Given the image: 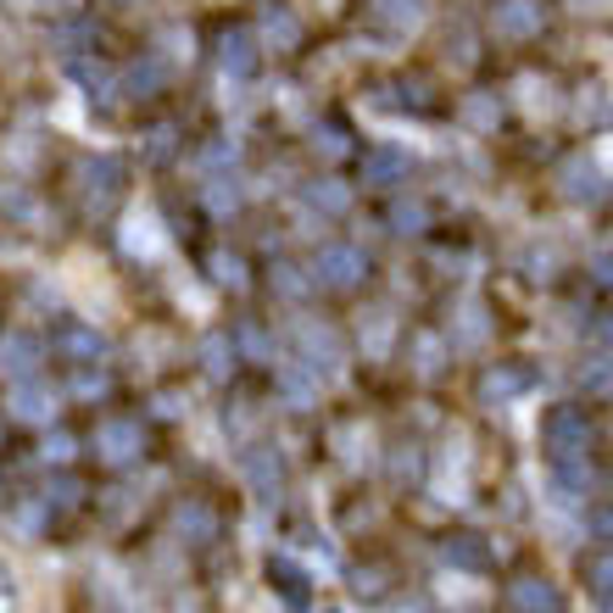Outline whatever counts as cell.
I'll return each instance as SVG.
<instances>
[{
    "label": "cell",
    "mask_w": 613,
    "mask_h": 613,
    "mask_svg": "<svg viewBox=\"0 0 613 613\" xmlns=\"http://www.w3.org/2000/svg\"><path fill=\"white\" fill-rule=\"evenodd\" d=\"M313 280L329 291H358L369 280V256L358 245H318L313 256Z\"/></svg>",
    "instance_id": "obj_1"
},
{
    "label": "cell",
    "mask_w": 613,
    "mask_h": 613,
    "mask_svg": "<svg viewBox=\"0 0 613 613\" xmlns=\"http://www.w3.org/2000/svg\"><path fill=\"white\" fill-rule=\"evenodd\" d=\"M296 352H302V363L313 369V374H340V363H346V346H340V335L329 329V324H318V318H302L296 324Z\"/></svg>",
    "instance_id": "obj_2"
},
{
    "label": "cell",
    "mask_w": 613,
    "mask_h": 613,
    "mask_svg": "<svg viewBox=\"0 0 613 613\" xmlns=\"http://www.w3.org/2000/svg\"><path fill=\"white\" fill-rule=\"evenodd\" d=\"M541 435H547V452H552V458H580L585 441H591V424H585V413L558 407V413L541 424Z\"/></svg>",
    "instance_id": "obj_3"
},
{
    "label": "cell",
    "mask_w": 613,
    "mask_h": 613,
    "mask_svg": "<svg viewBox=\"0 0 613 613\" xmlns=\"http://www.w3.org/2000/svg\"><path fill=\"white\" fill-rule=\"evenodd\" d=\"M118 179H123V167L112 162V156H90V162H78V196H84V207H107L112 196H118Z\"/></svg>",
    "instance_id": "obj_4"
},
{
    "label": "cell",
    "mask_w": 613,
    "mask_h": 613,
    "mask_svg": "<svg viewBox=\"0 0 613 613\" xmlns=\"http://www.w3.org/2000/svg\"><path fill=\"white\" fill-rule=\"evenodd\" d=\"M558 185H563V196H569V201H585V207H596V201L607 196V173L596 167V156H591V162H585V156H574V162H563Z\"/></svg>",
    "instance_id": "obj_5"
},
{
    "label": "cell",
    "mask_w": 613,
    "mask_h": 613,
    "mask_svg": "<svg viewBox=\"0 0 613 613\" xmlns=\"http://www.w3.org/2000/svg\"><path fill=\"white\" fill-rule=\"evenodd\" d=\"M96 452H101V463H112V469L134 463V458H140V424H129V418H107V424L96 429Z\"/></svg>",
    "instance_id": "obj_6"
},
{
    "label": "cell",
    "mask_w": 613,
    "mask_h": 613,
    "mask_svg": "<svg viewBox=\"0 0 613 613\" xmlns=\"http://www.w3.org/2000/svg\"><path fill=\"white\" fill-rule=\"evenodd\" d=\"M491 23L507 40H530V34H541L547 12H541V0H496V18Z\"/></svg>",
    "instance_id": "obj_7"
},
{
    "label": "cell",
    "mask_w": 613,
    "mask_h": 613,
    "mask_svg": "<svg viewBox=\"0 0 613 613\" xmlns=\"http://www.w3.org/2000/svg\"><path fill=\"white\" fill-rule=\"evenodd\" d=\"M118 240H123V251H129V256H156V251L167 245V234H162V223H156V212H151V207L129 212V218H123V229H118Z\"/></svg>",
    "instance_id": "obj_8"
},
{
    "label": "cell",
    "mask_w": 613,
    "mask_h": 613,
    "mask_svg": "<svg viewBox=\"0 0 613 613\" xmlns=\"http://www.w3.org/2000/svg\"><path fill=\"white\" fill-rule=\"evenodd\" d=\"M51 346L62 358H73V363H96V358H107V340L90 329V324H62L56 335H51Z\"/></svg>",
    "instance_id": "obj_9"
},
{
    "label": "cell",
    "mask_w": 613,
    "mask_h": 613,
    "mask_svg": "<svg viewBox=\"0 0 613 613\" xmlns=\"http://www.w3.org/2000/svg\"><path fill=\"white\" fill-rule=\"evenodd\" d=\"M485 335H491L485 302H480V296H463L458 313H452V346H485Z\"/></svg>",
    "instance_id": "obj_10"
},
{
    "label": "cell",
    "mask_w": 613,
    "mask_h": 613,
    "mask_svg": "<svg viewBox=\"0 0 613 613\" xmlns=\"http://www.w3.org/2000/svg\"><path fill=\"white\" fill-rule=\"evenodd\" d=\"M12 418H23V424H51V413H56V396L40 385V380H18V391H12Z\"/></svg>",
    "instance_id": "obj_11"
},
{
    "label": "cell",
    "mask_w": 613,
    "mask_h": 613,
    "mask_svg": "<svg viewBox=\"0 0 613 613\" xmlns=\"http://www.w3.org/2000/svg\"><path fill=\"white\" fill-rule=\"evenodd\" d=\"M240 469H245V480H251V491H256V496H280L285 469H280V458H274L269 447H251V452L240 458Z\"/></svg>",
    "instance_id": "obj_12"
},
{
    "label": "cell",
    "mask_w": 613,
    "mask_h": 613,
    "mask_svg": "<svg viewBox=\"0 0 613 613\" xmlns=\"http://www.w3.org/2000/svg\"><path fill=\"white\" fill-rule=\"evenodd\" d=\"M34 369H40V340L34 335H7V340H0V374L29 380Z\"/></svg>",
    "instance_id": "obj_13"
},
{
    "label": "cell",
    "mask_w": 613,
    "mask_h": 613,
    "mask_svg": "<svg viewBox=\"0 0 613 613\" xmlns=\"http://www.w3.org/2000/svg\"><path fill=\"white\" fill-rule=\"evenodd\" d=\"M358 340H363V352L369 358H391V340H396V318L385 307H369L363 324H358Z\"/></svg>",
    "instance_id": "obj_14"
},
{
    "label": "cell",
    "mask_w": 613,
    "mask_h": 613,
    "mask_svg": "<svg viewBox=\"0 0 613 613\" xmlns=\"http://www.w3.org/2000/svg\"><path fill=\"white\" fill-rule=\"evenodd\" d=\"M302 207H307V212H318V218H340L346 207H352V190H346L340 179H318V185H307V190H302Z\"/></svg>",
    "instance_id": "obj_15"
},
{
    "label": "cell",
    "mask_w": 613,
    "mask_h": 613,
    "mask_svg": "<svg viewBox=\"0 0 613 613\" xmlns=\"http://www.w3.org/2000/svg\"><path fill=\"white\" fill-rule=\"evenodd\" d=\"M513 602H518L524 613H558V607H563V602H558V585H552V580H541V574L513 580Z\"/></svg>",
    "instance_id": "obj_16"
},
{
    "label": "cell",
    "mask_w": 613,
    "mask_h": 613,
    "mask_svg": "<svg viewBox=\"0 0 613 613\" xmlns=\"http://www.w3.org/2000/svg\"><path fill=\"white\" fill-rule=\"evenodd\" d=\"M262 40H269L274 51H296L302 45V18L291 7H269L262 12Z\"/></svg>",
    "instance_id": "obj_17"
},
{
    "label": "cell",
    "mask_w": 613,
    "mask_h": 613,
    "mask_svg": "<svg viewBox=\"0 0 613 613\" xmlns=\"http://www.w3.org/2000/svg\"><path fill=\"white\" fill-rule=\"evenodd\" d=\"M218 62H223V78H251V67H256L251 34H245V29H229L223 45H218Z\"/></svg>",
    "instance_id": "obj_18"
},
{
    "label": "cell",
    "mask_w": 613,
    "mask_h": 613,
    "mask_svg": "<svg viewBox=\"0 0 613 613\" xmlns=\"http://www.w3.org/2000/svg\"><path fill=\"white\" fill-rule=\"evenodd\" d=\"M530 391V374H518V369H491L485 380H480V402L485 407H502V402H513V396H524Z\"/></svg>",
    "instance_id": "obj_19"
},
{
    "label": "cell",
    "mask_w": 613,
    "mask_h": 613,
    "mask_svg": "<svg viewBox=\"0 0 613 613\" xmlns=\"http://www.w3.org/2000/svg\"><path fill=\"white\" fill-rule=\"evenodd\" d=\"M280 391H285L291 407H318V374L307 363H285L280 369Z\"/></svg>",
    "instance_id": "obj_20"
},
{
    "label": "cell",
    "mask_w": 613,
    "mask_h": 613,
    "mask_svg": "<svg viewBox=\"0 0 613 613\" xmlns=\"http://www.w3.org/2000/svg\"><path fill=\"white\" fill-rule=\"evenodd\" d=\"M402 173H407V156L391 151V145H380V151L363 156V185H396Z\"/></svg>",
    "instance_id": "obj_21"
},
{
    "label": "cell",
    "mask_w": 613,
    "mask_h": 613,
    "mask_svg": "<svg viewBox=\"0 0 613 613\" xmlns=\"http://www.w3.org/2000/svg\"><path fill=\"white\" fill-rule=\"evenodd\" d=\"M447 363V340L441 335H413V374L418 380H435Z\"/></svg>",
    "instance_id": "obj_22"
},
{
    "label": "cell",
    "mask_w": 613,
    "mask_h": 613,
    "mask_svg": "<svg viewBox=\"0 0 613 613\" xmlns=\"http://www.w3.org/2000/svg\"><path fill=\"white\" fill-rule=\"evenodd\" d=\"M374 12L380 23H391L396 34H413L424 23V0H374Z\"/></svg>",
    "instance_id": "obj_23"
},
{
    "label": "cell",
    "mask_w": 613,
    "mask_h": 613,
    "mask_svg": "<svg viewBox=\"0 0 613 613\" xmlns=\"http://www.w3.org/2000/svg\"><path fill=\"white\" fill-rule=\"evenodd\" d=\"M201 369H207V380H229L234 374V346H229V335H207L201 340Z\"/></svg>",
    "instance_id": "obj_24"
},
{
    "label": "cell",
    "mask_w": 613,
    "mask_h": 613,
    "mask_svg": "<svg viewBox=\"0 0 613 613\" xmlns=\"http://www.w3.org/2000/svg\"><path fill=\"white\" fill-rule=\"evenodd\" d=\"M518 96H524V112H536V118H552L558 112V90H552V84L547 78H518Z\"/></svg>",
    "instance_id": "obj_25"
},
{
    "label": "cell",
    "mask_w": 613,
    "mask_h": 613,
    "mask_svg": "<svg viewBox=\"0 0 613 613\" xmlns=\"http://www.w3.org/2000/svg\"><path fill=\"white\" fill-rule=\"evenodd\" d=\"M179 536H185V541H212V536H218V518H212V507H201V502L179 507Z\"/></svg>",
    "instance_id": "obj_26"
},
{
    "label": "cell",
    "mask_w": 613,
    "mask_h": 613,
    "mask_svg": "<svg viewBox=\"0 0 613 613\" xmlns=\"http://www.w3.org/2000/svg\"><path fill=\"white\" fill-rule=\"evenodd\" d=\"M463 123H469V129H480V134H485V129H496V123H502V101H496L491 90L469 96V101H463Z\"/></svg>",
    "instance_id": "obj_27"
},
{
    "label": "cell",
    "mask_w": 613,
    "mask_h": 613,
    "mask_svg": "<svg viewBox=\"0 0 613 613\" xmlns=\"http://www.w3.org/2000/svg\"><path fill=\"white\" fill-rule=\"evenodd\" d=\"M207 212H212V218L240 212V185H234V179H212V185H207Z\"/></svg>",
    "instance_id": "obj_28"
},
{
    "label": "cell",
    "mask_w": 613,
    "mask_h": 613,
    "mask_svg": "<svg viewBox=\"0 0 613 613\" xmlns=\"http://www.w3.org/2000/svg\"><path fill=\"white\" fill-rule=\"evenodd\" d=\"M391 223H396V234H424L429 229V207L424 201H396L391 207Z\"/></svg>",
    "instance_id": "obj_29"
},
{
    "label": "cell",
    "mask_w": 613,
    "mask_h": 613,
    "mask_svg": "<svg viewBox=\"0 0 613 613\" xmlns=\"http://www.w3.org/2000/svg\"><path fill=\"white\" fill-rule=\"evenodd\" d=\"M162 73H167V67L145 56V62H134V67L123 73V84H129V90H134V96H151V90H156V84H162Z\"/></svg>",
    "instance_id": "obj_30"
},
{
    "label": "cell",
    "mask_w": 613,
    "mask_h": 613,
    "mask_svg": "<svg viewBox=\"0 0 613 613\" xmlns=\"http://www.w3.org/2000/svg\"><path fill=\"white\" fill-rule=\"evenodd\" d=\"M78 84L84 90H96V101H118V84L107 67H90V62H78Z\"/></svg>",
    "instance_id": "obj_31"
},
{
    "label": "cell",
    "mask_w": 613,
    "mask_h": 613,
    "mask_svg": "<svg viewBox=\"0 0 613 613\" xmlns=\"http://www.w3.org/2000/svg\"><path fill=\"white\" fill-rule=\"evenodd\" d=\"M447 563H458V569H485V547H480L474 536H458V541H447Z\"/></svg>",
    "instance_id": "obj_32"
},
{
    "label": "cell",
    "mask_w": 613,
    "mask_h": 613,
    "mask_svg": "<svg viewBox=\"0 0 613 613\" xmlns=\"http://www.w3.org/2000/svg\"><path fill=\"white\" fill-rule=\"evenodd\" d=\"M212 280L229 285V291H245V262L229 256V251H218V256H212Z\"/></svg>",
    "instance_id": "obj_33"
},
{
    "label": "cell",
    "mask_w": 613,
    "mask_h": 613,
    "mask_svg": "<svg viewBox=\"0 0 613 613\" xmlns=\"http://www.w3.org/2000/svg\"><path fill=\"white\" fill-rule=\"evenodd\" d=\"M580 385H585V391H613V352L591 358V363L580 369Z\"/></svg>",
    "instance_id": "obj_34"
},
{
    "label": "cell",
    "mask_w": 613,
    "mask_h": 613,
    "mask_svg": "<svg viewBox=\"0 0 613 613\" xmlns=\"http://www.w3.org/2000/svg\"><path fill=\"white\" fill-rule=\"evenodd\" d=\"M307 285H313V280H307L302 269H291V262H280V269H274V291H280V296L302 302V296H307Z\"/></svg>",
    "instance_id": "obj_35"
},
{
    "label": "cell",
    "mask_w": 613,
    "mask_h": 613,
    "mask_svg": "<svg viewBox=\"0 0 613 613\" xmlns=\"http://www.w3.org/2000/svg\"><path fill=\"white\" fill-rule=\"evenodd\" d=\"M190 45H196L190 29H162V56L167 62H190Z\"/></svg>",
    "instance_id": "obj_36"
},
{
    "label": "cell",
    "mask_w": 613,
    "mask_h": 613,
    "mask_svg": "<svg viewBox=\"0 0 613 613\" xmlns=\"http://www.w3.org/2000/svg\"><path fill=\"white\" fill-rule=\"evenodd\" d=\"M574 112H580V123H602V118H613V101H607L602 90H585Z\"/></svg>",
    "instance_id": "obj_37"
},
{
    "label": "cell",
    "mask_w": 613,
    "mask_h": 613,
    "mask_svg": "<svg viewBox=\"0 0 613 613\" xmlns=\"http://www.w3.org/2000/svg\"><path fill=\"white\" fill-rule=\"evenodd\" d=\"M73 452H78L73 435H62V429H56V435H45V463H67Z\"/></svg>",
    "instance_id": "obj_38"
},
{
    "label": "cell",
    "mask_w": 613,
    "mask_h": 613,
    "mask_svg": "<svg viewBox=\"0 0 613 613\" xmlns=\"http://www.w3.org/2000/svg\"><path fill=\"white\" fill-rule=\"evenodd\" d=\"M240 346H245V358H251V363L269 358V335H262L256 324H245V329H240Z\"/></svg>",
    "instance_id": "obj_39"
},
{
    "label": "cell",
    "mask_w": 613,
    "mask_h": 613,
    "mask_svg": "<svg viewBox=\"0 0 613 613\" xmlns=\"http://www.w3.org/2000/svg\"><path fill=\"white\" fill-rule=\"evenodd\" d=\"M591 585H596L602 596H613V547H607V552L591 563Z\"/></svg>",
    "instance_id": "obj_40"
},
{
    "label": "cell",
    "mask_w": 613,
    "mask_h": 613,
    "mask_svg": "<svg viewBox=\"0 0 613 613\" xmlns=\"http://www.w3.org/2000/svg\"><path fill=\"white\" fill-rule=\"evenodd\" d=\"M313 151H324V156H346V134H340V129H324V134H313Z\"/></svg>",
    "instance_id": "obj_41"
},
{
    "label": "cell",
    "mask_w": 613,
    "mask_h": 613,
    "mask_svg": "<svg viewBox=\"0 0 613 613\" xmlns=\"http://www.w3.org/2000/svg\"><path fill=\"white\" fill-rule=\"evenodd\" d=\"M591 530H596L602 541H613V502H596V507H591Z\"/></svg>",
    "instance_id": "obj_42"
},
{
    "label": "cell",
    "mask_w": 613,
    "mask_h": 613,
    "mask_svg": "<svg viewBox=\"0 0 613 613\" xmlns=\"http://www.w3.org/2000/svg\"><path fill=\"white\" fill-rule=\"evenodd\" d=\"M73 391H78V396H107V374H90V369H84V374L73 380Z\"/></svg>",
    "instance_id": "obj_43"
},
{
    "label": "cell",
    "mask_w": 613,
    "mask_h": 613,
    "mask_svg": "<svg viewBox=\"0 0 613 613\" xmlns=\"http://www.w3.org/2000/svg\"><path fill=\"white\" fill-rule=\"evenodd\" d=\"M391 474H396V480H413V474H418V452H413V447H402V452L391 458Z\"/></svg>",
    "instance_id": "obj_44"
},
{
    "label": "cell",
    "mask_w": 613,
    "mask_h": 613,
    "mask_svg": "<svg viewBox=\"0 0 613 613\" xmlns=\"http://www.w3.org/2000/svg\"><path fill=\"white\" fill-rule=\"evenodd\" d=\"M51 502H56V507H73V502H78V485H73V480H56V485L45 491V507H51Z\"/></svg>",
    "instance_id": "obj_45"
},
{
    "label": "cell",
    "mask_w": 613,
    "mask_h": 613,
    "mask_svg": "<svg viewBox=\"0 0 613 613\" xmlns=\"http://www.w3.org/2000/svg\"><path fill=\"white\" fill-rule=\"evenodd\" d=\"M591 274H596L602 285H613V245H596V256H591Z\"/></svg>",
    "instance_id": "obj_46"
},
{
    "label": "cell",
    "mask_w": 613,
    "mask_h": 613,
    "mask_svg": "<svg viewBox=\"0 0 613 613\" xmlns=\"http://www.w3.org/2000/svg\"><path fill=\"white\" fill-rule=\"evenodd\" d=\"M530 269H536V280H552V269H558V256H552V251H536V256H530Z\"/></svg>",
    "instance_id": "obj_47"
},
{
    "label": "cell",
    "mask_w": 613,
    "mask_h": 613,
    "mask_svg": "<svg viewBox=\"0 0 613 613\" xmlns=\"http://www.w3.org/2000/svg\"><path fill=\"white\" fill-rule=\"evenodd\" d=\"M167 151H173V129H151V156L162 162Z\"/></svg>",
    "instance_id": "obj_48"
},
{
    "label": "cell",
    "mask_w": 613,
    "mask_h": 613,
    "mask_svg": "<svg viewBox=\"0 0 613 613\" xmlns=\"http://www.w3.org/2000/svg\"><path fill=\"white\" fill-rule=\"evenodd\" d=\"M234 156H240V151H234V140H229V145H212L201 162H207V167H223V162H234Z\"/></svg>",
    "instance_id": "obj_49"
},
{
    "label": "cell",
    "mask_w": 613,
    "mask_h": 613,
    "mask_svg": "<svg viewBox=\"0 0 613 613\" xmlns=\"http://www.w3.org/2000/svg\"><path fill=\"white\" fill-rule=\"evenodd\" d=\"M156 413H162V418H179V413H185V396H156Z\"/></svg>",
    "instance_id": "obj_50"
},
{
    "label": "cell",
    "mask_w": 613,
    "mask_h": 613,
    "mask_svg": "<svg viewBox=\"0 0 613 613\" xmlns=\"http://www.w3.org/2000/svg\"><path fill=\"white\" fill-rule=\"evenodd\" d=\"M40 7H45V12H56V18H73V12L84 7V0H40Z\"/></svg>",
    "instance_id": "obj_51"
},
{
    "label": "cell",
    "mask_w": 613,
    "mask_h": 613,
    "mask_svg": "<svg viewBox=\"0 0 613 613\" xmlns=\"http://www.w3.org/2000/svg\"><path fill=\"white\" fill-rule=\"evenodd\" d=\"M574 12H613V0H574Z\"/></svg>",
    "instance_id": "obj_52"
},
{
    "label": "cell",
    "mask_w": 613,
    "mask_h": 613,
    "mask_svg": "<svg viewBox=\"0 0 613 613\" xmlns=\"http://www.w3.org/2000/svg\"><path fill=\"white\" fill-rule=\"evenodd\" d=\"M596 335H602V346H607V352H613V313H607V318L596 324Z\"/></svg>",
    "instance_id": "obj_53"
},
{
    "label": "cell",
    "mask_w": 613,
    "mask_h": 613,
    "mask_svg": "<svg viewBox=\"0 0 613 613\" xmlns=\"http://www.w3.org/2000/svg\"><path fill=\"white\" fill-rule=\"evenodd\" d=\"M596 167H613V140H602V151H596Z\"/></svg>",
    "instance_id": "obj_54"
},
{
    "label": "cell",
    "mask_w": 613,
    "mask_h": 613,
    "mask_svg": "<svg viewBox=\"0 0 613 613\" xmlns=\"http://www.w3.org/2000/svg\"><path fill=\"white\" fill-rule=\"evenodd\" d=\"M313 613H352V607H340V602H324V607H313Z\"/></svg>",
    "instance_id": "obj_55"
},
{
    "label": "cell",
    "mask_w": 613,
    "mask_h": 613,
    "mask_svg": "<svg viewBox=\"0 0 613 613\" xmlns=\"http://www.w3.org/2000/svg\"><path fill=\"white\" fill-rule=\"evenodd\" d=\"M391 613H424V607H413V602H402V607H391Z\"/></svg>",
    "instance_id": "obj_56"
},
{
    "label": "cell",
    "mask_w": 613,
    "mask_h": 613,
    "mask_svg": "<svg viewBox=\"0 0 613 613\" xmlns=\"http://www.w3.org/2000/svg\"><path fill=\"white\" fill-rule=\"evenodd\" d=\"M0 591H12V574L7 569H0Z\"/></svg>",
    "instance_id": "obj_57"
},
{
    "label": "cell",
    "mask_w": 613,
    "mask_h": 613,
    "mask_svg": "<svg viewBox=\"0 0 613 613\" xmlns=\"http://www.w3.org/2000/svg\"><path fill=\"white\" fill-rule=\"evenodd\" d=\"M602 613H613V596H607V602H602Z\"/></svg>",
    "instance_id": "obj_58"
},
{
    "label": "cell",
    "mask_w": 613,
    "mask_h": 613,
    "mask_svg": "<svg viewBox=\"0 0 613 613\" xmlns=\"http://www.w3.org/2000/svg\"><path fill=\"white\" fill-rule=\"evenodd\" d=\"M123 7H145V0H123Z\"/></svg>",
    "instance_id": "obj_59"
}]
</instances>
